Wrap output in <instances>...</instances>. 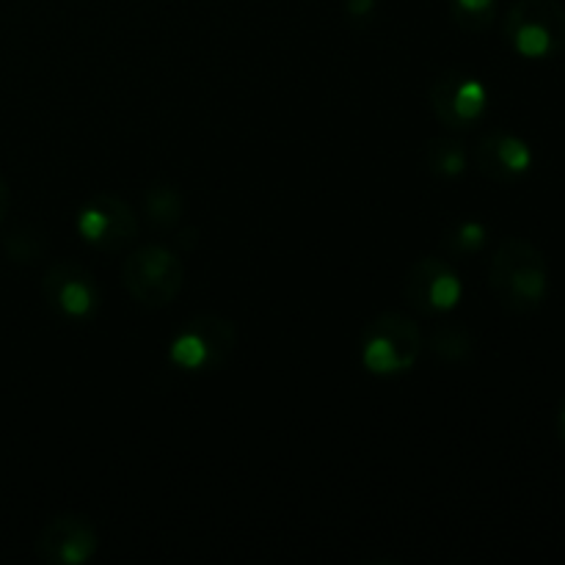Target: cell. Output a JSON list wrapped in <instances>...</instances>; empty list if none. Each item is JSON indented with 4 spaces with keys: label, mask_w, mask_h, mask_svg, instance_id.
Masks as SVG:
<instances>
[{
    "label": "cell",
    "mask_w": 565,
    "mask_h": 565,
    "mask_svg": "<svg viewBox=\"0 0 565 565\" xmlns=\"http://www.w3.org/2000/svg\"><path fill=\"white\" fill-rule=\"evenodd\" d=\"M489 285L508 312H535L550 290V270L541 248L524 237H505L491 257Z\"/></svg>",
    "instance_id": "1"
},
{
    "label": "cell",
    "mask_w": 565,
    "mask_h": 565,
    "mask_svg": "<svg viewBox=\"0 0 565 565\" xmlns=\"http://www.w3.org/2000/svg\"><path fill=\"white\" fill-rule=\"evenodd\" d=\"M505 42L530 61L565 53V6L561 0H516L505 14Z\"/></svg>",
    "instance_id": "2"
},
{
    "label": "cell",
    "mask_w": 565,
    "mask_h": 565,
    "mask_svg": "<svg viewBox=\"0 0 565 565\" xmlns=\"http://www.w3.org/2000/svg\"><path fill=\"white\" fill-rule=\"evenodd\" d=\"M423 345V331L408 315L381 312L362 334V364L381 379L403 375L417 364Z\"/></svg>",
    "instance_id": "3"
},
{
    "label": "cell",
    "mask_w": 565,
    "mask_h": 565,
    "mask_svg": "<svg viewBox=\"0 0 565 565\" xmlns=\"http://www.w3.org/2000/svg\"><path fill=\"white\" fill-rule=\"evenodd\" d=\"M121 285L136 303L147 309H163L177 301L185 285V265L171 248L152 243L141 246L125 259Z\"/></svg>",
    "instance_id": "4"
},
{
    "label": "cell",
    "mask_w": 565,
    "mask_h": 565,
    "mask_svg": "<svg viewBox=\"0 0 565 565\" xmlns=\"http://www.w3.org/2000/svg\"><path fill=\"white\" fill-rule=\"evenodd\" d=\"M237 348V329L221 315H196L174 334L169 359L185 373H210L224 367Z\"/></svg>",
    "instance_id": "5"
},
{
    "label": "cell",
    "mask_w": 565,
    "mask_h": 565,
    "mask_svg": "<svg viewBox=\"0 0 565 565\" xmlns=\"http://www.w3.org/2000/svg\"><path fill=\"white\" fill-rule=\"evenodd\" d=\"M430 108L450 130H472L489 110V88L463 70H445L430 83Z\"/></svg>",
    "instance_id": "6"
},
{
    "label": "cell",
    "mask_w": 565,
    "mask_h": 565,
    "mask_svg": "<svg viewBox=\"0 0 565 565\" xmlns=\"http://www.w3.org/2000/svg\"><path fill=\"white\" fill-rule=\"evenodd\" d=\"M77 235L99 252H121L136 241L138 221L130 204L116 193H94L77 210Z\"/></svg>",
    "instance_id": "7"
},
{
    "label": "cell",
    "mask_w": 565,
    "mask_h": 565,
    "mask_svg": "<svg viewBox=\"0 0 565 565\" xmlns=\"http://www.w3.org/2000/svg\"><path fill=\"white\" fill-rule=\"evenodd\" d=\"M42 296L47 307L64 320H92L99 309V285L81 263H55L42 276Z\"/></svg>",
    "instance_id": "8"
},
{
    "label": "cell",
    "mask_w": 565,
    "mask_h": 565,
    "mask_svg": "<svg viewBox=\"0 0 565 565\" xmlns=\"http://www.w3.org/2000/svg\"><path fill=\"white\" fill-rule=\"evenodd\" d=\"M403 296L423 315H447L461 303L463 285L447 259L423 257L408 268Z\"/></svg>",
    "instance_id": "9"
},
{
    "label": "cell",
    "mask_w": 565,
    "mask_h": 565,
    "mask_svg": "<svg viewBox=\"0 0 565 565\" xmlns=\"http://www.w3.org/2000/svg\"><path fill=\"white\" fill-rule=\"evenodd\" d=\"M99 550L97 527L83 513L50 519L36 539V555L47 565H83Z\"/></svg>",
    "instance_id": "10"
},
{
    "label": "cell",
    "mask_w": 565,
    "mask_h": 565,
    "mask_svg": "<svg viewBox=\"0 0 565 565\" xmlns=\"http://www.w3.org/2000/svg\"><path fill=\"white\" fill-rule=\"evenodd\" d=\"M475 169L491 182H516L533 169V149L524 138L508 130L486 132L475 147Z\"/></svg>",
    "instance_id": "11"
},
{
    "label": "cell",
    "mask_w": 565,
    "mask_h": 565,
    "mask_svg": "<svg viewBox=\"0 0 565 565\" xmlns=\"http://www.w3.org/2000/svg\"><path fill=\"white\" fill-rule=\"evenodd\" d=\"M423 163L425 169H428L434 177H439V180H456V177H461L463 171H467L469 158L461 141L439 136V138H430V141L425 143Z\"/></svg>",
    "instance_id": "12"
},
{
    "label": "cell",
    "mask_w": 565,
    "mask_h": 565,
    "mask_svg": "<svg viewBox=\"0 0 565 565\" xmlns=\"http://www.w3.org/2000/svg\"><path fill=\"white\" fill-rule=\"evenodd\" d=\"M143 210H147V218L154 230H174L185 213V199H182L180 188L158 182L143 196Z\"/></svg>",
    "instance_id": "13"
},
{
    "label": "cell",
    "mask_w": 565,
    "mask_h": 565,
    "mask_svg": "<svg viewBox=\"0 0 565 565\" xmlns=\"http://www.w3.org/2000/svg\"><path fill=\"white\" fill-rule=\"evenodd\" d=\"M428 345H430V353H434V356H439L441 362L456 364V362H463V359L472 353L475 340H472V334H469L467 326L439 323L434 331H430Z\"/></svg>",
    "instance_id": "14"
},
{
    "label": "cell",
    "mask_w": 565,
    "mask_h": 565,
    "mask_svg": "<svg viewBox=\"0 0 565 565\" xmlns=\"http://www.w3.org/2000/svg\"><path fill=\"white\" fill-rule=\"evenodd\" d=\"M450 17L461 31L483 33L497 20V0H450Z\"/></svg>",
    "instance_id": "15"
},
{
    "label": "cell",
    "mask_w": 565,
    "mask_h": 565,
    "mask_svg": "<svg viewBox=\"0 0 565 565\" xmlns=\"http://www.w3.org/2000/svg\"><path fill=\"white\" fill-rule=\"evenodd\" d=\"M486 243H489V230L480 221H458L456 226H450L445 235V252L452 257H472V254L483 252Z\"/></svg>",
    "instance_id": "16"
},
{
    "label": "cell",
    "mask_w": 565,
    "mask_h": 565,
    "mask_svg": "<svg viewBox=\"0 0 565 565\" xmlns=\"http://www.w3.org/2000/svg\"><path fill=\"white\" fill-rule=\"evenodd\" d=\"M6 252L17 263H33V259L47 252V237H44V232L33 230V226H22V230H14L6 237Z\"/></svg>",
    "instance_id": "17"
},
{
    "label": "cell",
    "mask_w": 565,
    "mask_h": 565,
    "mask_svg": "<svg viewBox=\"0 0 565 565\" xmlns=\"http://www.w3.org/2000/svg\"><path fill=\"white\" fill-rule=\"evenodd\" d=\"M379 11V0H345V17L353 25H367Z\"/></svg>",
    "instance_id": "18"
},
{
    "label": "cell",
    "mask_w": 565,
    "mask_h": 565,
    "mask_svg": "<svg viewBox=\"0 0 565 565\" xmlns=\"http://www.w3.org/2000/svg\"><path fill=\"white\" fill-rule=\"evenodd\" d=\"M9 204H11L9 182H6V177L0 174V226H3V221H6V213H9Z\"/></svg>",
    "instance_id": "19"
},
{
    "label": "cell",
    "mask_w": 565,
    "mask_h": 565,
    "mask_svg": "<svg viewBox=\"0 0 565 565\" xmlns=\"http://www.w3.org/2000/svg\"><path fill=\"white\" fill-rule=\"evenodd\" d=\"M557 430H561V439H563V445H565V397H563V403H561V412H557Z\"/></svg>",
    "instance_id": "20"
}]
</instances>
